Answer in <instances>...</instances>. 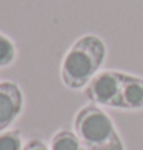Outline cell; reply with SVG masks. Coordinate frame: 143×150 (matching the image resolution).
<instances>
[{"label": "cell", "mask_w": 143, "mask_h": 150, "mask_svg": "<svg viewBox=\"0 0 143 150\" xmlns=\"http://www.w3.org/2000/svg\"><path fill=\"white\" fill-rule=\"evenodd\" d=\"M74 133L86 150H125L111 116L94 104H86L75 113Z\"/></svg>", "instance_id": "7a4b0ae2"}, {"label": "cell", "mask_w": 143, "mask_h": 150, "mask_svg": "<svg viewBox=\"0 0 143 150\" xmlns=\"http://www.w3.org/2000/svg\"><path fill=\"white\" fill-rule=\"evenodd\" d=\"M23 150H49V146H46V144L43 142L42 139L34 138V139H29L28 142L25 144V149Z\"/></svg>", "instance_id": "9c48e42d"}, {"label": "cell", "mask_w": 143, "mask_h": 150, "mask_svg": "<svg viewBox=\"0 0 143 150\" xmlns=\"http://www.w3.org/2000/svg\"><path fill=\"white\" fill-rule=\"evenodd\" d=\"M117 110H143V77L125 73Z\"/></svg>", "instance_id": "5b68a950"}, {"label": "cell", "mask_w": 143, "mask_h": 150, "mask_svg": "<svg viewBox=\"0 0 143 150\" xmlns=\"http://www.w3.org/2000/svg\"><path fill=\"white\" fill-rule=\"evenodd\" d=\"M23 136L17 129H8L0 133V150H23Z\"/></svg>", "instance_id": "ba28073f"}, {"label": "cell", "mask_w": 143, "mask_h": 150, "mask_svg": "<svg viewBox=\"0 0 143 150\" xmlns=\"http://www.w3.org/2000/svg\"><path fill=\"white\" fill-rule=\"evenodd\" d=\"M108 50L102 37L85 34L68 48L60 64V79L69 90H85L106 60Z\"/></svg>", "instance_id": "6da1fadb"}, {"label": "cell", "mask_w": 143, "mask_h": 150, "mask_svg": "<svg viewBox=\"0 0 143 150\" xmlns=\"http://www.w3.org/2000/svg\"><path fill=\"white\" fill-rule=\"evenodd\" d=\"M49 150H86L79 136L68 129H60L51 136Z\"/></svg>", "instance_id": "8992f818"}, {"label": "cell", "mask_w": 143, "mask_h": 150, "mask_svg": "<svg viewBox=\"0 0 143 150\" xmlns=\"http://www.w3.org/2000/svg\"><path fill=\"white\" fill-rule=\"evenodd\" d=\"M23 105V91L17 82H0V133L8 130L9 125L22 115Z\"/></svg>", "instance_id": "277c9868"}, {"label": "cell", "mask_w": 143, "mask_h": 150, "mask_svg": "<svg viewBox=\"0 0 143 150\" xmlns=\"http://www.w3.org/2000/svg\"><path fill=\"white\" fill-rule=\"evenodd\" d=\"M123 79L125 73L119 70H102L100 73H97L85 88L89 104H94L97 107L117 108Z\"/></svg>", "instance_id": "3957f363"}, {"label": "cell", "mask_w": 143, "mask_h": 150, "mask_svg": "<svg viewBox=\"0 0 143 150\" xmlns=\"http://www.w3.org/2000/svg\"><path fill=\"white\" fill-rule=\"evenodd\" d=\"M17 59V47L14 40L6 34L0 33V68L13 65Z\"/></svg>", "instance_id": "52a82bcc"}]
</instances>
